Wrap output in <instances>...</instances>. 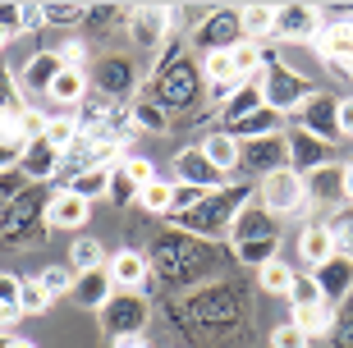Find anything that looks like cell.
Returning <instances> with one entry per match:
<instances>
[{
	"label": "cell",
	"mask_w": 353,
	"mask_h": 348,
	"mask_svg": "<svg viewBox=\"0 0 353 348\" xmlns=\"http://www.w3.org/2000/svg\"><path fill=\"white\" fill-rule=\"evenodd\" d=\"M10 37H14V32H10L5 23H0V51H5V41H10Z\"/></svg>",
	"instance_id": "61"
},
{
	"label": "cell",
	"mask_w": 353,
	"mask_h": 348,
	"mask_svg": "<svg viewBox=\"0 0 353 348\" xmlns=\"http://www.w3.org/2000/svg\"><path fill=\"white\" fill-rule=\"evenodd\" d=\"M183 321H193L197 330H211V335H225L243 321V294L230 280H207L183 298Z\"/></svg>",
	"instance_id": "4"
},
{
	"label": "cell",
	"mask_w": 353,
	"mask_h": 348,
	"mask_svg": "<svg viewBox=\"0 0 353 348\" xmlns=\"http://www.w3.org/2000/svg\"><path fill=\"white\" fill-rule=\"evenodd\" d=\"M46 23L51 28H69V23H83L88 19V5H41Z\"/></svg>",
	"instance_id": "48"
},
{
	"label": "cell",
	"mask_w": 353,
	"mask_h": 348,
	"mask_svg": "<svg viewBox=\"0 0 353 348\" xmlns=\"http://www.w3.org/2000/svg\"><path fill=\"white\" fill-rule=\"evenodd\" d=\"M170 193H174V183L157 179V183H147L143 193H138V207H143L147 216H170Z\"/></svg>",
	"instance_id": "39"
},
{
	"label": "cell",
	"mask_w": 353,
	"mask_h": 348,
	"mask_svg": "<svg viewBox=\"0 0 353 348\" xmlns=\"http://www.w3.org/2000/svg\"><path fill=\"white\" fill-rule=\"evenodd\" d=\"M262 88L257 83H243L239 92H230V101L221 105V119H225V129L234 124V119H243V115H252V110H262Z\"/></svg>",
	"instance_id": "33"
},
{
	"label": "cell",
	"mask_w": 353,
	"mask_h": 348,
	"mask_svg": "<svg viewBox=\"0 0 353 348\" xmlns=\"http://www.w3.org/2000/svg\"><path fill=\"white\" fill-rule=\"evenodd\" d=\"M239 170H243V174H257V179H271V174L289 170V142H285V133H271V138L243 142Z\"/></svg>",
	"instance_id": "13"
},
{
	"label": "cell",
	"mask_w": 353,
	"mask_h": 348,
	"mask_svg": "<svg viewBox=\"0 0 353 348\" xmlns=\"http://www.w3.org/2000/svg\"><path fill=\"white\" fill-rule=\"evenodd\" d=\"M119 170H124V174H129L133 183H138V188H147V183H157V165H152V161H147V156H124V161H119Z\"/></svg>",
	"instance_id": "47"
},
{
	"label": "cell",
	"mask_w": 353,
	"mask_h": 348,
	"mask_svg": "<svg viewBox=\"0 0 353 348\" xmlns=\"http://www.w3.org/2000/svg\"><path fill=\"white\" fill-rule=\"evenodd\" d=\"M0 78H5V65H0Z\"/></svg>",
	"instance_id": "62"
},
{
	"label": "cell",
	"mask_w": 353,
	"mask_h": 348,
	"mask_svg": "<svg viewBox=\"0 0 353 348\" xmlns=\"http://www.w3.org/2000/svg\"><path fill=\"white\" fill-rule=\"evenodd\" d=\"M234 257L262 271L266 261H275V257H280V238H262V243H234Z\"/></svg>",
	"instance_id": "40"
},
{
	"label": "cell",
	"mask_w": 353,
	"mask_h": 348,
	"mask_svg": "<svg viewBox=\"0 0 353 348\" xmlns=\"http://www.w3.org/2000/svg\"><path fill=\"white\" fill-rule=\"evenodd\" d=\"M330 344H335V348H353V298L335 307V325H330Z\"/></svg>",
	"instance_id": "45"
},
{
	"label": "cell",
	"mask_w": 353,
	"mask_h": 348,
	"mask_svg": "<svg viewBox=\"0 0 353 348\" xmlns=\"http://www.w3.org/2000/svg\"><path fill=\"white\" fill-rule=\"evenodd\" d=\"M97 316H101V330L110 339H133V335H143L147 321H152V303L143 294H115Z\"/></svg>",
	"instance_id": "9"
},
{
	"label": "cell",
	"mask_w": 353,
	"mask_h": 348,
	"mask_svg": "<svg viewBox=\"0 0 353 348\" xmlns=\"http://www.w3.org/2000/svg\"><path fill=\"white\" fill-rule=\"evenodd\" d=\"M46 202L51 197L41 193L37 183H28L23 193L10 202V211L0 216V243L5 247H32V243H41L46 238Z\"/></svg>",
	"instance_id": "5"
},
{
	"label": "cell",
	"mask_w": 353,
	"mask_h": 348,
	"mask_svg": "<svg viewBox=\"0 0 353 348\" xmlns=\"http://www.w3.org/2000/svg\"><path fill=\"white\" fill-rule=\"evenodd\" d=\"M60 69H65V65H60V51H37L23 69H19V88L46 96V92H51V83L60 78Z\"/></svg>",
	"instance_id": "27"
},
{
	"label": "cell",
	"mask_w": 353,
	"mask_h": 348,
	"mask_svg": "<svg viewBox=\"0 0 353 348\" xmlns=\"http://www.w3.org/2000/svg\"><path fill=\"white\" fill-rule=\"evenodd\" d=\"M316 55H321L335 74H353V19H335V23L321 28Z\"/></svg>",
	"instance_id": "18"
},
{
	"label": "cell",
	"mask_w": 353,
	"mask_h": 348,
	"mask_svg": "<svg viewBox=\"0 0 353 348\" xmlns=\"http://www.w3.org/2000/svg\"><path fill=\"white\" fill-rule=\"evenodd\" d=\"M174 28H179V10H165V5H133L124 19L133 51H165Z\"/></svg>",
	"instance_id": "8"
},
{
	"label": "cell",
	"mask_w": 353,
	"mask_h": 348,
	"mask_svg": "<svg viewBox=\"0 0 353 348\" xmlns=\"http://www.w3.org/2000/svg\"><path fill=\"white\" fill-rule=\"evenodd\" d=\"M303 183H307V202H312V207H330V211L349 207V188H344V165L340 161L303 174Z\"/></svg>",
	"instance_id": "17"
},
{
	"label": "cell",
	"mask_w": 353,
	"mask_h": 348,
	"mask_svg": "<svg viewBox=\"0 0 353 348\" xmlns=\"http://www.w3.org/2000/svg\"><path fill=\"white\" fill-rule=\"evenodd\" d=\"M248 202H252V188H248V183H225L221 193H211L202 207H193L188 216L174 220V225H179L183 234L202 238V243H221V238H230L239 211L248 207Z\"/></svg>",
	"instance_id": "3"
},
{
	"label": "cell",
	"mask_w": 353,
	"mask_h": 348,
	"mask_svg": "<svg viewBox=\"0 0 353 348\" xmlns=\"http://www.w3.org/2000/svg\"><path fill=\"white\" fill-rule=\"evenodd\" d=\"M335 252H340V243H335V234H330L326 220L303 225V234H299V257L307 261V271H316V266H321V261H330Z\"/></svg>",
	"instance_id": "25"
},
{
	"label": "cell",
	"mask_w": 353,
	"mask_h": 348,
	"mask_svg": "<svg viewBox=\"0 0 353 348\" xmlns=\"http://www.w3.org/2000/svg\"><path fill=\"white\" fill-rule=\"evenodd\" d=\"M262 238H280V220L262 202H248V207L239 211L234 229H230V243H262Z\"/></svg>",
	"instance_id": "22"
},
{
	"label": "cell",
	"mask_w": 353,
	"mask_h": 348,
	"mask_svg": "<svg viewBox=\"0 0 353 348\" xmlns=\"http://www.w3.org/2000/svg\"><path fill=\"white\" fill-rule=\"evenodd\" d=\"M51 303L55 298L46 294L37 280H23V289H19V311H23V316H41V311H51Z\"/></svg>",
	"instance_id": "41"
},
{
	"label": "cell",
	"mask_w": 353,
	"mask_h": 348,
	"mask_svg": "<svg viewBox=\"0 0 353 348\" xmlns=\"http://www.w3.org/2000/svg\"><path fill=\"white\" fill-rule=\"evenodd\" d=\"M41 138H46L55 152L65 156L69 147H74V138H79V119H74V115H60V110H55V115L46 119V133H41Z\"/></svg>",
	"instance_id": "37"
},
{
	"label": "cell",
	"mask_w": 353,
	"mask_h": 348,
	"mask_svg": "<svg viewBox=\"0 0 353 348\" xmlns=\"http://www.w3.org/2000/svg\"><path fill=\"white\" fill-rule=\"evenodd\" d=\"M239 19H243V37L248 41L275 37V5H239Z\"/></svg>",
	"instance_id": "32"
},
{
	"label": "cell",
	"mask_w": 353,
	"mask_h": 348,
	"mask_svg": "<svg viewBox=\"0 0 353 348\" xmlns=\"http://www.w3.org/2000/svg\"><path fill=\"white\" fill-rule=\"evenodd\" d=\"M60 65H65V69H83V74H88V69H92L88 46H83V41H60Z\"/></svg>",
	"instance_id": "50"
},
{
	"label": "cell",
	"mask_w": 353,
	"mask_h": 348,
	"mask_svg": "<svg viewBox=\"0 0 353 348\" xmlns=\"http://www.w3.org/2000/svg\"><path fill=\"white\" fill-rule=\"evenodd\" d=\"M271 348H312V339L303 335L294 321H285V325H275V330H271Z\"/></svg>",
	"instance_id": "49"
},
{
	"label": "cell",
	"mask_w": 353,
	"mask_h": 348,
	"mask_svg": "<svg viewBox=\"0 0 353 348\" xmlns=\"http://www.w3.org/2000/svg\"><path fill=\"white\" fill-rule=\"evenodd\" d=\"M147 96H152L165 115L202 110V101H207V78H202L197 55L188 51V37H170V46L157 55V65L147 74Z\"/></svg>",
	"instance_id": "1"
},
{
	"label": "cell",
	"mask_w": 353,
	"mask_h": 348,
	"mask_svg": "<svg viewBox=\"0 0 353 348\" xmlns=\"http://www.w3.org/2000/svg\"><path fill=\"white\" fill-rule=\"evenodd\" d=\"M170 170H174V183H193V188H202V193H221L225 183H230L221 170L202 156V147H183V152H174Z\"/></svg>",
	"instance_id": "14"
},
{
	"label": "cell",
	"mask_w": 353,
	"mask_h": 348,
	"mask_svg": "<svg viewBox=\"0 0 353 348\" xmlns=\"http://www.w3.org/2000/svg\"><path fill=\"white\" fill-rule=\"evenodd\" d=\"M74 280H79V271H74L69 261H60V266H46V271L37 275V284H41L51 298H69V294H74Z\"/></svg>",
	"instance_id": "38"
},
{
	"label": "cell",
	"mask_w": 353,
	"mask_h": 348,
	"mask_svg": "<svg viewBox=\"0 0 353 348\" xmlns=\"http://www.w3.org/2000/svg\"><path fill=\"white\" fill-rule=\"evenodd\" d=\"M225 133H234L239 142H252V138H271V133H285V115H275L271 105H262V110H252V115L234 119Z\"/></svg>",
	"instance_id": "29"
},
{
	"label": "cell",
	"mask_w": 353,
	"mask_h": 348,
	"mask_svg": "<svg viewBox=\"0 0 353 348\" xmlns=\"http://www.w3.org/2000/svg\"><path fill=\"white\" fill-rule=\"evenodd\" d=\"M294 266H289L285 257H275V261H266L262 271H257V284H262V294H275V298H289V284H294Z\"/></svg>",
	"instance_id": "35"
},
{
	"label": "cell",
	"mask_w": 353,
	"mask_h": 348,
	"mask_svg": "<svg viewBox=\"0 0 353 348\" xmlns=\"http://www.w3.org/2000/svg\"><path fill=\"white\" fill-rule=\"evenodd\" d=\"M129 115H133V124H138V129H147V133H170V115H165V110H161L147 92H143V96H133Z\"/></svg>",
	"instance_id": "34"
},
{
	"label": "cell",
	"mask_w": 353,
	"mask_h": 348,
	"mask_svg": "<svg viewBox=\"0 0 353 348\" xmlns=\"http://www.w3.org/2000/svg\"><path fill=\"white\" fill-rule=\"evenodd\" d=\"M105 261H110V252H105L101 247V238H92V234H79V238H74V247H69V266H74V271H101Z\"/></svg>",
	"instance_id": "31"
},
{
	"label": "cell",
	"mask_w": 353,
	"mask_h": 348,
	"mask_svg": "<svg viewBox=\"0 0 353 348\" xmlns=\"http://www.w3.org/2000/svg\"><path fill=\"white\" fill-rule=\"evenodd\" d=\"M197 147H202V156H207L211 165L221 170L225 179H230V174L239 170V156H243V142H239L234 133H225V129H207Z\"/></svg>",
	"instance_id": "24"
},
{
	"label": "cell",
	"mask_w": 353,
	"mask_h": 348,
	"mask_svg": "<svg viewBox=\"0 0 353 348\" xmlns=\"http://www.w3.org/2000/svg\"><path fill=\"white\" fill-rule=\"evenodd\" d=\"M60 170H65V156L55 152L46 138H28L23 142V156H19V179L23 183H37L41 188V183H51Z\"/></svg>",
	"instance_id": "15"
},
{
	"label": "cell",
	"mask_w": 353,
	"mask_h": 348,
	"mask_svg": "<svg viewBox=\"0 0 353 348\" xmlns=\"http://www.w3.org/2000/svg\"><path fill=\"white\" fill-rule=\"evenodd\" d=\"M321 10L316 5H280L275 10V37L280 41H316L321 37Z\"/></svg>",
	"instance_id": "19"
},
{
	"label": "cell",
	"mask_w": 353,
	"mask_h": 348,
	"mask_svg": "<svg viewBox=\"0 0 353 348\" xmlns=\"http://www.w3.org/2000/svg\"><path fill=\"white\" fill-rule=\"evenodd\" d=\"M316 289H321V303L326 307H340V303H349L353 298V257H344V252H335L330 261H321L312 271Z\"/></svg>",
	"instance_id": "16"
},
{
	"label": "cell",
	"mask_w": 353,
	"mask_h": 348,
	"mask_svg": "<svg viewBox=\"0 0 353 348\" xmlns=\"http://www.w3.org/2000/svg\"><path fill=\"white\" fill-rule=\"evenodd\" d=\"M326 225H330V234H335L340 252H344V257H353V207H340Z\"/></svg>",
	"instance_id": "46"
},
{
	"label": "cell",
	"mask_w": 353,
	"mask_h": 348,
	"mask_svg": "<svg viewBox=\"0 0 353 348\" xmlns=\"http://www.w3.org/2000/svg\"><path fill=\"white\" fill-rule=\"evenodd\" d=\"M119 289H115V280H110V271H83L79 280H74V303H79V307H88V311H101L105 303H110V298H115Z\"/></svg>",
	"instance_id": "26"
},
{
	"label": "cell",
	"mask_w": 353,
	"mask_h": 348,
	"mask_svg": "<svg viewBox=\"0 0 353 348\" xmlns=\"http://www.w3.org/2000/svg\"><path fill=\"white\" fill-rule=\"evenodd\" d=\"M19 289H23V280L14 271H0V307H19Z\"/></svg>",
	"instance_id": "52"
},
{
	"label": "cell",
	"mask_w": 353,
	"mask_h": 348,
	"mask_svg": "<svg viewBox=\"0 0 353 348\" xmlns=\"http://www.w3.org/2000/svg\"><path fill=\"white\" fill-rule=\"evenodd\" d=\"M285 142H289V170H299V174H312V170H321V165H330V142H321V138H312L307 129H285Z\"/></svg>",
	"instance_id": "20"
},
{
	"label": "cell",
	"mask_w": 353,
	"mask_h": 348,
	"mask_svg": "<svg viewBox=\"0 0 353 348\" xmlns=\"http://www.w3.org/2000/svg\"><path fill=\"white\" fill-rule=\"evenodd\" d=\"M340 133H344V138H353V96H344V101H340Z\"/></svg>",
	"instance_id": "56"
},
{
	"label": "cell",
	"mask_w": 353,
	"mask_h": 348,
	"mask_svg": "<svg viewBox=\"0 0 353 348\" xmlns=\"http://www.w3.org/2000/svg\"><path fill=\"white\" fill-rule=\"evenodd\" d=\"M23 188H28V183L19 179V170H14V174H0V216L10 211V202H14L19 193H23Z\"/></svg>",
	"instance_id": "51"
},
{
	"label": "cell",
	"mask_w": 353,
	"mask_h": 348,
	"mask_svg": "<svg viewBox=\"0 0 353 348\" xmlns=\"http://www.w3.org/2000/svg\"><path fill=\"white\" fill-rule=\"evenodd\" d=\"M37 28H46V14H41V5H23V32H37Z\"/></svg>",
	"instance_id": "55"
},
{
	"label": "cell",
	"mask_w": 353,
	"mask_h": 348,
	"mask_svg": "<svg viewBox=\"0 0 353 348\" xmlns=\"http://www.w3.org/2000/svg\"><path fill=\"white\" fill-rule=\"evenodd\" d=\"M211 193H202V188H193V183H174V193H170V220L188 216L193 207H202Z\"/></svg>",
	"instance_id": "43"
},
{
	"label": "cell",
	"mask_w": 353,
	"mask_h": 348,
	"mask_svg": "<svg viewBox=\"0 0 353 348\" xmlns=\"http://www.w3.org/2000/svg\"><path fill=\"white\" fill-rule=\"evenodd\" d=\"M0 23L19 37V32H23V5H0Z\"/></svg>",
	"instance_id": "53"
},
{
	"label": "cell",
	"mask_w": 353,
	"mask_h": 348,
	"mask_svg": "<svg viewBox=\"0 0 353 348\" xmlns=\"http://www.w3.org/2000/svg\"><path fill=\"white\" fill-rule=\"evenodd\" d=\"M294 325H299L307 339H330V325H335V307H326V303H312V307H294Z\"/></svg>",
	"instance_id": "30"
},
{
	"label": "cell",
	"mask_w": 353,
	"mask_h": 348,
	"mask_svg": "<svg viewBox=\"0 0 353 348\" xmlns=\"http://www.w3.org/2000/svg\"><path fill=\"white\" fill-rule=\"evenodd\" d=\"M138 193H143V188H138V183H133L129 174H124V170L115 165V174H110V193H105V197H110V207H119V211H129L133 202H138Z\"/></svg>",
	"instance_id": "42"
},
{
	"label": "cell",
	"mask_w": 353,
	"mask_h": 348,
	"mask_svg": "<svg viewBox=\"0 0 353 348\" xmlns=\"http://www.w3.org/2000/svg\"><path fill=\"white\" fill-rule=\"evenodd\" d=\"M88 220H92V202H83L69 188L51 193V202H46V229H83Z\"/></svg>",
	"instance_id": "23"
},
{
	"label": "cell",
	"mask_w": 353,
	"mask_h": 348,
	"mask_svg": "<svg viewBox=\"0 0 353 348\" xmlns=\"http://www.w3.org/2000/svg\"><path fill=\"white\" fill-rule=\"evenodd\" d=\"M289 303H294V307H312V303H321V289H316L312 271L294 275V284H289Z\"/></svg>",
	"instance_id": "44"
},
{
	"label": "cell",
	"mask_w": 353,
	"mask_h": 348,
	"mask_svg": "<svg viewBox=\"0 0 353 348\" xmlns=\"http://www.w3.org/2000/svg\"><path fill=\"white\" fill-rule=\"evenodd\" d=\"M88 96H92V78L83 74V69H60V78H55L51 92H46V101L60 105V110H79Z\"/></svg>",
	"instance_id": "28"
},
{
	"label": "cell",
	"mask_w": 353,
	"mask_h": 348,
	"mask_svg": "<svg viewBox=\"0 0 353 348\" xmlns=\"http://www.w3.org/2000/svg\"><path fill=\"white\" fill-rule=\"evenodd\" d=\"M147 261H152V271L161 275L165 289H183V284H197L211 271V243L174 229V234H161L157 243L147 247Z\"/></svg>",
	"instance_id": "2"
},
{
	"label": "cell",
	"mask_w": 353,
	"mask_h": 348,
	"mask_svg": "<svg viewBox=\"0 0 353 348\" xmlns=\"http://www.w3.org/2000/svg\"><path fill=\"white\" fill-rule=\"evenodd\" d=\"M110 174H115V170H83V174L69 179V193H79L83 202H97V197L110 193Z\"/></svg>",
	"instance_id": "36"
},
{
	"label": "cell",
	"mask_w": 353,
	"mask_h": 348,
	"mask_svg": "<svg viewBox=\"0 0 353 348\" xmlns=\"http://www.w3.org/2000/svg\"><path fill=\"white\" fill-rule=\"evenodd\" d=\"M257 202H262V207L271 211L275 220H280V216H294V211L307 207V183H303L299 170H280V174L262 179V188H257Z\"/></svg>",
	"instance_id": "11"
},
{
	"label": "cell",
	"mask_w": 353,
	"mask_h": 348,
	"mask_svg": "<svg viewBox=\"0 0 353 348\" xmlns=\"http://www.w3.org/2000/svg\"><path fill=\"white\" fill-rule=\"evenodd\" d=\"M19 156H23V147L0 142V174H14V170H19Z\"/></svg>",
	"instance_id": "54"
},
{
	"label": "cell",
	"mask_w": 353,
	"mask_h": 348,
	"mask_svg": "<svg viewBox=\"0 0 353 348\" xmlns=\"http://www.w3.org/2000/svg\"><path fill=\"white\" fill-rule=\"evenodd\" d=\"M294 124H299V129H307L312 138H321V142H330V147H335V142L344 138V133H340V96H330V92L316 88L312 101L299 105Z\"/></svg>",
	"instance_id": "12"
},
{
	"label": "cell",
	"mask_w": 353,
	"mask_h": 348,
	"mask_svg": "<svg viewBox=\"0 0 353 348\" xmlns=\"http://www.w3.org/2000/svg\"><path fill=\"white\" fill-rule=\"evenodd\" d=\"M105 271H110L119 294H143L147 275H152V261H147V252H138V247H119L115 257L105 261Z\"/></svg>",
	"instance_id": "21"
},
{
	"label": "cell",
	"mask_w": 353,
	"mask_h": 348,
	"mask_svg": "<svg viewBox=\"0 0 353 348\" xmlns=\"http://www.w3.org/2000/svg\"><path fill=\"white\" fill-rule=\"evenodd\" d=\"M19 316H23V311H19V307H0V330H10V325L19 321Z\"/></svg>",
	"instance_id": "58"
},
{
	"label": "cell",
	"mask_w": 353,
	"mask_h": 348,
	"mask_svg": "<svg viewBox=\"0 0 353 348\" xmlns=\"http://www.w3.org/2000/svg\"><path fill=\"white\" fill-rule=\"evenodd\" d=\"M239 41H243L239 5H216V10H207L193 23V32H188V51L202 60V55H211V51H234Z\"/></svg>",
	"instance_id": "7"
},
{
	"label": "cell",
	"mask_w": 353,
	"mask_h": 348,
	"mask_svg": "<svg viewBox=\"0 0 353 348\" xmlns=\"http://www.w3.org/2000/svg\"><path fill=\"white\" fill-rule=\"evenodd\" d=\"M115 348H147L143 335H133V339H115Z\"/></svg>",
	"instance_id": "59"
},
{
	"label": "cell",
	"mask_w": 353,
	"mask_h": 348,
	"mask_svg": "<svg viewBox=\"0 0 353 348\" xmlns=\"http://www.w3.org/2000/svg\"><path fill=\"white\" fill-rule=\"evenodd\" d=\"M344 188H349V207H353V161L344 165Z\"/></svg>",
	"instance_id": "60"
},
{
	"label": "cell",
	"mask_w": 353,
	"mask_h": 348,
	"mask_svg": "<svg viewBox=\"0 0 353 348\" xmlns=\"http://www.w3.org/2000/svg\"><path fill=\"white\" fill-rule=\"evenodd\" d=\"M257 88H262V101L271 105L275 115H299V105L303 101H312L316 96V83L307 74H299V69H289L280 65V60H266L262 78H257Z\"/></svg>",
	"instance_id": "6"
},
{
	"label": "cell",
	"mask_w": 353,
	"mask_h": 348,
	"mask_svg": "<svg viewBox=\"0 0 353 348\" xmlns=\"http://www.w3.org/2000/svg\"><path fill=\"white\" fill-rule=\"evenodd\" d=\"M92 88L101 92V96H110V101H124V96H133V88H138V65H133V55L124 51H110V55H97L88 69Z\"/></svg>",
	"instance_id": "10"
},
{
	"label": "cell",
	"mask_w": 353,
	"mask_h": 348,
	"mask_svg": "<svg viewBox=\"0 0 353 348\" xmlns=\"http://www.w3.org/2000/svg\"><path fill=\"white\" fill-rule=\"evenodd\" d=\"M0 348H37V344L23 339V335H0Z\"/></svg>",
	"instance_id": "57"
}]
</instances>
